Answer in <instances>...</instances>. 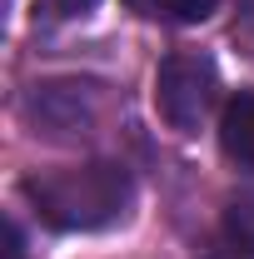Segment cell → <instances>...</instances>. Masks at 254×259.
<instances>
[{
    "label": "cell",
    "mask_w": 254,
    "mask_h": 259,
    "mask_svg": "<svg viewBox=\"0 0 254 259\" xmlns=\"http://www.w3.org/2000/svg\"><path fill=\"white\" fill-rule=\"evenodd\" d=\"M40 10H45V20H75V15L95 10V0H40Z\"/></svg>",
    "instance_id": "obj_7"
},
{
    "label": "cell",
    "mask_w": 254,
    "mask_h": 259,
    "mask_svg": "<svg viewBox=\"0 0 254 259\" xmlns=\"http://www.w3.org/2000/svg\"><path fill=\"white\" fill-rule=\"evenodd\" d=\"M125 5L145 20H159V25H199L215 15L220 0H125Z\"/></svg>",
    "instance_id": "obj_5"
},
{
    "label": "cell",
    "mask_w": 254,
    "mask_h": 259,
    "mask_svg": "<svg viewBox=\"0 0 254 259\" xmlns=\"http://www.w3.org/2000/svg\"><path fill=\"white\" fill-rule=\"evenodd\" d=\"M30 115L45 130H80V125H90V120H95V85H80V80L35 85Z\"/></svg>",
    "instance_id": "obj_3"
},
{
    "label": "cell",
    "mask_w": 254,
    "mask_h": 259,
    "mask_svg": "<svg viewBox=\"0 0 254 259\" xmlns=\"http://www.w3.org/2000/svg\"><path fill=\"white\" fill-rule=\"evenodd\" d=\"M220 145H224V155L239 164V169H254V90H239V95L224 105Z\"/></svg>",
    "instance_id": "obj_4"
},
{
    "label": "cell",
    "mask_w": 254,
    "mask_h": 259,
    "mask_svg": "<svg viewBox=\"0 0 254 259\" xmlns=\"http://www.w3.org/2000/svg\"><path fill=\"white\" fill-rule=\"evenodd\" d=\"M224 229H229V239H234L244 254H254V190H244V194L229 199V209H224Z\"/></svg>",
    "instance_id": "obj_6"
},
{
    "label": "cell",
    "mask_w": 254,
    "mask_h": 259,
    "mask_svg": "<svg viewBox=\"0 0 254 259\" xmlns=\"http://www.w3.org/2000/svg\"><path fill=\"white\" fill-rule=\"evenodd\" d=\"M5 259H25V239H20V225L15 220L5 225Z\"/></svg>",
    "instance_id": "obj_8"
},
{
    "label": "cell",
    "mask_w": 254,
    "mask_h": 259,
    "mask_svg": "<svg viewBox=\"0 0 254 259\" xmlns=\"http://www.w3.org/2000/svg\"><path fill=\"white\" fill-rule=\"evenodd\" d=\"M215 90H220L215 60L199 55V50L164 55V65H159V75H155V105L180 135H194V130L204 125V115L215 110Z\"/></svg>",
    "instance_id": "obj_2"
},
{
    "label": "cell",
    "mask_w": 254,
    "mask_h": 259,
    "mask_svg": "<svg viewBox=\"0 0 254 259\" xmlns=\"http://www.w3.org/2000/svg\"><path fill=\"white\" fill-rule=\"evenodd\" d=\"M25 199L50 229H110L125 220L135 185L115 160H90L70 169H45L25 180Z\"/></svg>",
    "instance_id": "obj_1"
}]
</instances>
